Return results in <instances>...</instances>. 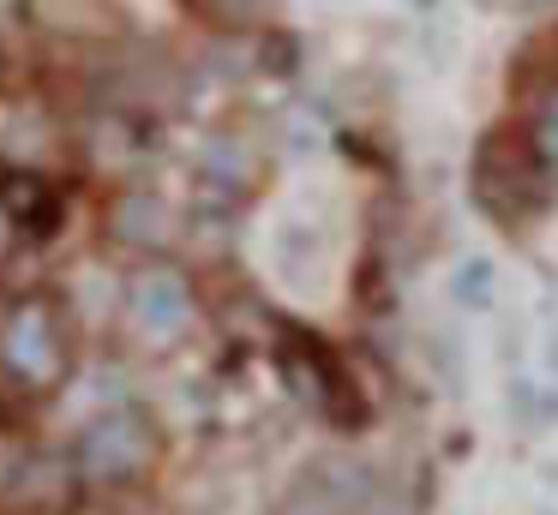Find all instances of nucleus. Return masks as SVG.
Instances as JSON below:
<instances>
[{
	"label": "nucleus",
	"mask_w": 558,
	"mask_h": 515,
	"mask_svg": "<svg viewBox=\"0 0 558 515\" xmlns=\"http://www.w3.org/2000/svg\"><path fill=\"white\" fill-rule=\"evenodd\" d=\"M150 450H157L150 419L133 414V407H121V414H102L97 426L85 431L78 462H85L90 479H126V474H138V467L150 462Z\"/></svg>",
	"instance_id": "3"
},
{
	"label": "nucleus",
	"mask_w": 558,
	"mask_h": 515,
	"mask_svg": "<svg viewBox=\"0 0 558 515\" xmlns=\"http://www.w3.org/2000/svg\"><path fill=\"white\" fill-rule=\"evenodd\" d=\"M534 156L558 168V114H553V120H546V126H541V138H534Z\"/></svg>",
	"instance_id": "9"
},
{
	"label": "nucleus",
	"mask_w": 558,
	"mask_h": 515,
	"mask_svg": "<svg viewBox=\"0 0 558 515\" xmlns=\"http://www.w3.org/2000/svg\"><path fill=\"white\" fill-rule=\"evenodd\" d=\"M0 366L19 390H54V383L73 371V330H66V311L54 299L31 294L7 311L0 323Z\"/></svg>",
	"instance_id": "1"
},
{
	"label": "nucleus",
	"mask_w": 558,
	"mask_h": 515,
	"mask_svg": "<svg viewBox=\"0 0 558 515\" xmlns=\"http://www.w3.org/2000/svg\"><path fill=\"white\" fill-rule=\"evenodd\" d=\"M186 318H193V287H186L174 270H150V275L133 282L138 335H150V342H174V335L186 330Z\"/></svg>",
	"instance_id": "4"
},
{
	"label": "nucleus",
	"mask_w": 558,
	"mask_h": 515,
	"mask_svg": "<svg viewBox=\"0 0 558 515\" xmlns=\"http://www.w3.org/2000/svg\"><path fill=\"white\" fill-rule=\"evenodd\" d=\"M0 210H7V222H13V228H25V234H49L54 216H61V198L49 192V180L13 174L7 186H0Z\"/></svg>",
	"instance_id": "5"
},
{
	"label": "nucleus",
	"mask_w": 558,
	"mask_h": 515,
	"mask_svg": "<svg viewBox=\"0 0 558 515\" xmlns=\"http://www.w3.org/2000/svg\"><path fill=\"white\" fill-rule=\"evenodd\" d=\"M31 12L54 36H97V24H109L102 19V0H31Z\"/></svg>",
	"instance_id": "6"
},
{
	"label": "nucleus",
	"mask_w": 558,
	"mask_h": 515,
	"mask_svg": "<svg viewBox=\"0 0 558 515\" xmlns=\"http://www.w3.org/2000/svg\"><path fill=\"white\" fill-rule=\"evenodd\" d=\"M162 228H169V210L157 198H126L114 210V234H126V240H162Z\"/></svg>",
	"instance_id": "7"
},
{
	"label": "nucleus",
	"mask_w": 558,
	"mask_h": 515,
	"mask_svg": "<svg viewBox=\"0 0 558 515\" xmlns=\"http://www.w3.org/2000/svg\"><path fill=\"white\" fill-rule=\"evenodd\" d=\"M186 7L205 24H217V30H241V24L258 19V0H186Z\"/></svg>",
	"instance_id": "8"
},
{
	"label": "nucleus",
	"mask_w": 558,
	"mask_h": 515,
	"mask_svg": "<svg viewBox=\"0 0 558 515\" xmlns=\"http://www.w3.org/2000/svg\"><path fill=\"white\" fill-rule=\"evenodd\" d=\"M534 174H541V156L534 144H517L510 132H493V138L474 150V198L493 216H522L534 204Z\"/></svg>",
	"instance_id": "2"
}]
</instances>
